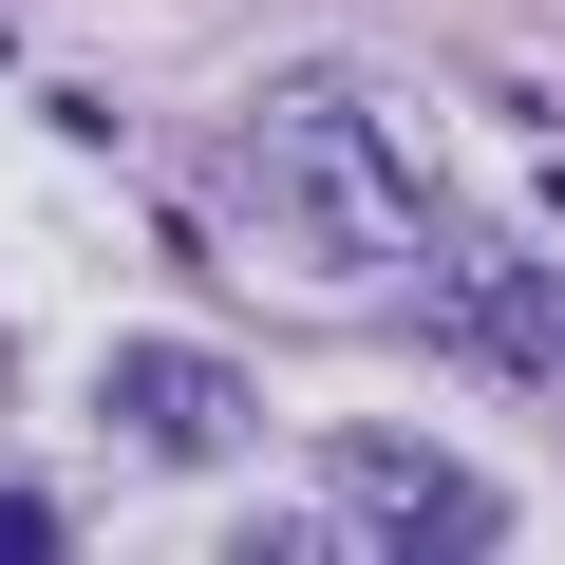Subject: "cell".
I'll list each match as a JSON object with an SVG mask.
<instances>
[{"mask_svg": "<svg viewBox=\"0 0 565 565\" xmlns=\"http://www.w3.org/2000/svg\"><path fill=\"white\" fill-rule=\"evenodd\" d=\"M207 207H226L264 264H321V282L434 245V170H415V132H396L377 76H264V95L226 114V151H207Z\"/></svg>", "mask_w": 565, "mask_h": 565, "instance_id": "cell-1", "label": "cell"}, {"mask_svg": "<svg viewBox=\"0 0 565 565\" xmlns=\"http://www.w3.org/2000/svg\"><path fill=\"white\" fill-rule=\"evenodd\" d=\"M321 490H340V527H359V546H452V565H490V546H509V490H490L471 452H434V434H340V452H321Z\"/></svg>", "mask_w": 565, "mask_h": 565, "instance_id": "cell-2", "label": "cell"}, {"mask_svg": "<svg viewBox=\"0 0 565 565\" xmlns=\"http://www.w3.org/2000/svg\"><path fill=\"white\" fill-rule=\"evenodd\" d=\"M396 282H415V321H434L452 359H509V377H565V282H546V264H509V245H415Z\"/></svg>", "mask_w": 565, "mask_h": 565, "instance_id": "cell-3", "label": "cell"}, {"mask_svg": "<svg viewBox=\"0 0 565 565\" xmlns=\"http://www.w3.org/2000/svg\"><path fill=\"white\" fill-rule=\"evenodd\" d=\"M95 415H114L132 452H189V471H207V452H245L264 396H245V359H207V340H114V359H95Z\"/></svg>", "mask_w": 565, "mask_h": 565, "instance_id": "cell-4", "label": "cell"}, {"mask_svg": "<svg viewBox=\"0 0 565 565\" xmlns=\"http://www.w3.org/2000/svg\"><path fill=\"white\" fill-rule=\"evenodd\" d=\"M39 546H57V509H39V490H0V565H39Z\"/></svg>", "mask_w": 565, "mask_h": 565, "instance_id": "cell-5", "label": "cell"}]
</instances>
